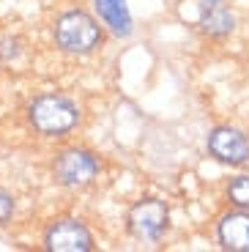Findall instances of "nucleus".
<instances>
[{"label": "nucleus", "instance_id": "f257e3e1", "mask_svg": "<svg viewBox=\"0 0 249 252\" xmlns=\"http://www.w3.org/2000/svg\"><path fill=\"white\" fill-rule=\"evenodd\" d=\"M28 118H31L33 129L44 137H61V134L71 132L80 121V110L71 99L58 94L38 96L28 107Z\"/></svg>", "mask_w": 249, "mask_h": 252}, {"label": "nucleus", "instance_id": "f03ea898", "mask_svg": "<svg viewBox=\"0 0 249 252\" xmlns=\"http://www.w3.org/2000/svg\"><path fill=\"white\" fill-rule=\"evenodd\" d=\"M55 41L63 52L88 55L101 44V28L88 11H66L55 22Z\"/></svg>", "mask_w": 249, "mask_h": 252}, {"label": "nucleus", "instance_id": "7ed1b4c3", "mask_svg": "<svg viewBox=\"0 0 249 252\" xmlns=\"http://www.w3.org/2000/svg\"><path fill=\"white\" fill-rule=\"evenodd\" d=\"M52 173H55L58 184L71 187V189H80V187H88V184L96 178L99 162H96L93 154L82 151V148H69V151H63L61 157L55 159Z\"/></svg>", "mask_w": 249, "mask_h": 252}, {"label": "nucleus", "instance_id": "20e7f679", "mask_svg": "<svg viewBox=\"0 0 249 252\" xmlns=\"http://www.w3.org/2000/svg\"><path fill=\"white\" fill-rule=\"evenodd\" d=\"M167 222H170V211L162 200L156 197H145V200L134 203L129 211V230L131 236L145 241H156L162 239V233L167 230Z\"/></svg>", "mask_w": 249, "mask_h": 252}, {"label": "nucleus", "instance_id": "39448f33", "mask_svg": "<svg viewBox=\"0 0 249 252\" xmlns=\"http://www.w3.org/2000/svg\"><path fill=\"white\" fill-rule=\"evenodd\" d=\"M44 244L50 252H91L93 250V236L80 220H58L47 230Z\"/></svg>", "mask_w": 249, "mask_h": 252}, {"label": "nucleus", "instance_id": "423d86ee", "mask_svg": "<svg viewBox=\"0 0 249 252\" xmlns=\"http://www.w3.org/2000/svg\"><path fill=\"white\" fill-rule=\"evenodd\" d=\"M208 151L222 164H244L249 159V140L233 126H217L208 134Z\"/></svg>", "mask_w": 249, "mask_h": 252}, {"label": "nucleus", "instance_id": "0eeeda50", "mask_svg": "<svg viewBox=\"0 0 249 252\" xmlns=\"http://www.w3.org/2000/svg\"><path fill=\"white\" fill-rule=\"evenodd\" d=\"M219 244L227 252H249V211L238 208L219 220L217 227Z\"/></svg>", "mask_w": 249, "mask_h": 252}, {"label": "nucleus", "instance_id": "6e6552de", "mask_svg": "<svg viewBox=\"0 0 249 252\" xmlns=\"http://www.w3.org/2000/svg\"><path fill=\"white\" fill-rule=\"evenodd\" d=\"M96 11L110 25V31L115 36H121V38L131 36L134 25H131V14H129L126 0H96Z\"/></svg>", "mask_w": 249, "mask_h": 252}, {"label": "nucleus", "instance_id": "1a4fd4ad", "mask_svg": "<svg viewBox=\"0 0 249 252\" xmlns=\"http://www.w3.org/2000/svg\"><path fill=\"white\" fill-rule=\"evenodd\" d=\"M233 22H236L233 14H227L224 8L217 6V8H208L200 25H203V31H206L208 36H217L219 38V36H227V33L233 31Z\"/></svg>", "mask_w": 249, "mask_h": 252}, {"label": "nucleus", "instance_id": "9d476101", "mask_svg": "<svg viewBox=\"0 0 249 252\" xmlns=\"http://www.w3.org/2000/svg\"><path fill=\"white\" fill-rule=\"evenodd\" d=\"M227 200L238 208H247L249 211V176H238L230 181L227 187Z\"/></svg>", "mask_w": 249, "mask_h": 252}, {"label": "nucleus", "instance_id": "9b49d317", "mask_svg": "<svg viewBox=\"0 0 249 252\" xmlns=\"http://www.w3.org/2000/svg\"><path fill=\"white\" fill-rule=\"evenodd\" d=\"M11 214H14V200H11L8 192L0 189V225H6V222L11 220Z\"/></svg>", "mask_w": 249, "mask_h": 252}, {"label": "nucleus", "instance_id": "f8f14e48", "mask_svg": "<svg viewBox=\"0 0 249 252\" xmlns=\"http://www.w3.org/2000/svg\"><path fill=\"white\" fill-rule=\"evenodd\" d=\"M200 6L208 11V8H217V6H219V0H200Z\"/></svg>", "mask_w": 249, "mask_h": 252}]
</instances>
